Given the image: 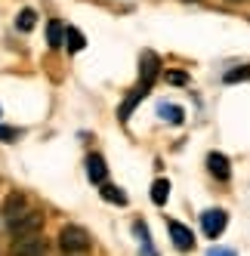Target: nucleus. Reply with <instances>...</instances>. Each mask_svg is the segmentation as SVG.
<instances>
[{"instance_id": "obj_1", "label": "nucleus", "mask_w": 250, "mask_h": 256, "mask_svg": "<svg viewBox=\"0 0 250 256\" xmlns=\"http://www.w3.org/2000/svg\"><path fill=\"white\" fill-rule=\"evenodd\" d=\"M59 247H62V253H68V256H84V253H90V247H93L90 232L80 228V226H65V228L59 232Z\"/></svg>"}, {"instance_id": "obj_2", "label": "nucleus", "mask_w": 250, "mask_h": 256, "mask_svg": "<svg viewBox=\"0 0 250 256\" xmlns=\"http://www.w3.org/2000/svg\"><path fill=\"white\" fill-rule=\"evenodd\" d=\"M10 256H46V241L40 234H25V238H12Z\"/></svg>"}, {"instance_id": "obj_3", "label": "nucleus", "mask_w": 250, "mask_h": 256, "mask_svg": "<svg viewBox=\"0 0 250 256\" xmlns=\"http://www.w3.org/2000/svg\"><path fill=\"white\" fill-rule=\"evenodd\" d=\"M10 228V234L12 238H25V234H40V228H44V213H38V210H28L25 216H19L12 226H6Z\"/></svg>"}, {"instance_id": "obj_4", "label": "nucleus", "mask_w": 250, "mask_h": 256, "mask_svg": "<svg viewBox=\"0 0 250 256\" xmlns=\"http://www.w3.org/2000/svg\"><path fill=\"white\" fill-rule=\"evenodd\" d=\"M158 74H160V59L154 56L152 50H146V52H142V59H139V86L142 90H152L154 80H158Z\"/></svg>"}, {"instance_id": "obj_5", "label": "nucleus", "mask_w": 250, "mask_h": 256, "mask_svg": "<svg viewBox=\"0 0 250 256\" xmlns=\"http://www.w3.org/2000/svg\"><path fill=\"white\" fill-rule=\"evenodd\" d=\"M31 210V204H28V198H25V192H10L6 194V200H4V222L6 226H12L19 216H25Z\"/></svg>"}, {"instance_id": "obj_6", "label": "nucleus", "mask_w": 250, "mask_h": 256, "mask_svg": "<svg viewBox=\"0 0 250 256\" xmlns=\"http://www.w3.org/2000/svg\"><path fill=\"white\" fill-rule=\"evenodd\" d=\"M226 222H228V213L226 210H204L201 213V228H204V234L207 238H220L222 232H226Z\"/></svg>"}, {"instance_id": "obj_7", "label": "nucleus", "mask_w": 250, "mask_h": 256, "mask_svg": "<svg viewBox=\"0 0 250 256\" xmlns=\"http://www.w3.org/2000/svg\"><path fill=\"white\" fill-rule=\"evenodd\" d=\"M167 228H170V241H173L176 250H192V247H194V234L188 232V226H182V222H170Z\"/></svg>"}, {"instance_id": "obj_8", "label": "nucleus", "mask_w": 250, "mask_h": 256, "mask_svg": "<svg viewBox=\"0 0 250 256\" xmlns=\"http://www.w3.org/2000/svg\"><path fill=\"white\" fill-rule=\"evenodd\" d=\"M207 170L216 176L220 182H228V176H232V170H228V158L220 154V152H210V154H207Z\"/></svg>"}, {"instance_id": "obj_9", "label": "nucleus", "mask_w": 250, "mask_h": 256, "mask_svg": "<svg viewBox=\"0 0 250 256\" xmlns=\"http://www.w3.org/2000/svg\"><path fill=\"white\" fill-rule=\"evenodd\" d=\"M86 176H90V182H96V186L105 182L108 167H105V158L102 154H90V158H86Z\"/></svg>"}, {"instance_id": "obj_10", "label": "nucleus", "mask_w": 250, "mask_h": 256, "mask_svg": "<svg viewBox=\"0 0 250 256\" xmlns=\"http://www.w3.org/2000/svg\"><path fill=\"white\" fill-rule=\"evenodd\" d=\"M146 96H148V90H142V86H136L133 93H130L127 99H124V102H120V112H118V118H120L124 124H127V120H130V114H133V108H136V105H139L142 99H146Z\"/></svg>"}, {"instance_id": "obj_11", "label": "nucleus", "mask_w": 250, "mask_h": 256, "mask_svg": "<svg viewBox=\"0 0 250 256\" xmlns=\"http://www.w3.org/2000/svg\"><path fill=\"white\" fill-rule=\"evenodd\" d=\"M46 44H50L52 50H59V46L65 44V28H62L59 19H50V25H46Z\"/></svg>"}, {"instance_id": "obj_12", "label": "nucleus", "mask_w": 250, "mask_h": 256, "mask_svg": "<svg viewBox=\"0 0 250 256\" xmlns=\"http://www.w3.org/2000/svg\"><path fill=\"white\" fill-rule=\"evenodd\" d=\"M108 204H118V207H127V194H124V188L118 186H108V182H102V192H99Z\"/></svg>"}, {"instance_id": "obj_13", "label": "nucleus", "mask_w": 250, "mask_h": 256, "mask_svg": "<svg viewBox=\"0 0 250 256\" xmlns=\"http://www.w3.org/2000/svg\"><path fill=\"white\" fill-rule=\"evenodd\" d=\"M65 44H68V52H80L84 46H86V38H84V34L78 31V28H65Z\"/></svg>"}, {"instance_id": "obj_14", "label": "nucleus", "mask_w": 250, "mask_h": 256, "mask_svg": "<svg viewBox=\"0 0 250 256\" xmlns=\"http://www.w3.org/2000/svg\"><path fill=\"white\" fill-rule=\"evenodd\" d=\"M167 198H170V182L167 179H154L152 182V200L154 204H167Z\"/></svg>"}, {"instance_id": "obj_15", "label": "nucleus", "mask_w": 250, "mask_h": 256, "mask_svg": "<svg viewBox=\"0 0 250 256\" xmlns=\"http://www.w3.org/2000/svg\"><path fill=\"white\" fill-rule=\"evenodd\" d=\"M34 25H38V12H34V10H22L19 16H16V28H19V31H31Z\"/></svg>"}, {"instance_id": "obj_16", "label": "nucleus", "mask_w": 250, "mask_h": 256, "mask_svg": "<svg viewBox=\"0 0 250 256\" xmlns=\"http://www.w3.org/2000/svg\"><path fill=\"white\" fill-rule=\"evenodd\" d=\"M226 84H241V80H250V65H241V68H232L226 71Z\"/></svg>"}, {"instance_id": "obj_17", "label": "nucleus", "mask_w": 250, "mask_h": 256, "mask_svg": "<svg viewBox=\"0 0 250 256\" xmlns=\"http://www.w3.org/2000/svg\"><path fill=\"white\" fill-rule=\"evenodd\" d=\"M160 114H164L170 124H182V118H186V112L180 105H160Z\"/></svg>"}, {"instance_id": "obj_18", "label": "nucleus", "mask_w": 250, "mask_h": 256, "mask_svg": "<svg viewBox=\"0 0 250 256\" xmlns=\"http://www.w3.org/2000/svg\"><path fill=\"white\" fill-rule=\"evenodd\" d=\"M16 136H19V130H12V126H0V139H4V142H12Z\"/></svg>"}, {"instance_id": "obj_19", "label": "nucleus", "mask_w": 250, "mask_h": 256, "mask_svg": "<svg viewBox=\"0 0 250 256\" xmlns=\"http://www.w3.org/2000/svg\"><path fill=\"white\" fill-rule=\"evenodd\" d=\"M167 80H170V84H186L188 78L182 74V71H170V74H167Z\"/></svg>"}, {"instance_id": "obj_20", "label": "nucleus", "mask_w": 250, "mask_h": 256, "mask_svg": "<svg viewBox=\"0 0 250 256\" xmlns=\"http://www.w3.org/2000/svg\"><path fill=\"white\" fill-rule=\"evenodd\" d=\"M207 256H235V253H232V250H222V247H213Z\"/></svg>"}]
</instances>
